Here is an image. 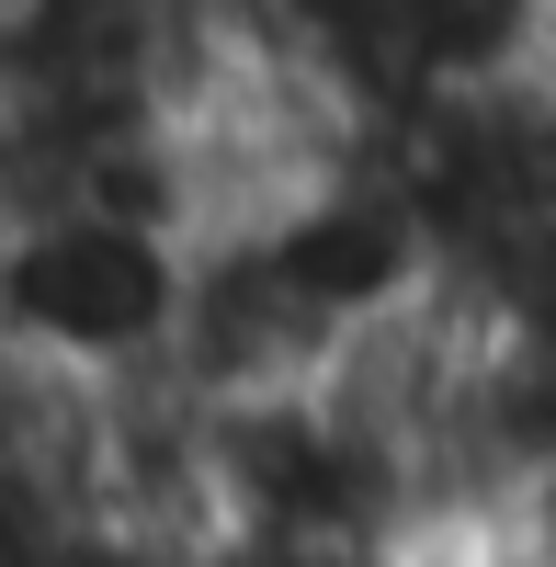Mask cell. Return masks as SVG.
Returning a JSON list of instances; mask_svg holds the SVG:
<instances>
[{"label": "cell", "instance_id": "6da1fadb", "mask_svg": "<svg viewBox=\"0 0 556 567\" xmlns=\"http://www.w3.org/2000/svg\"><path fill=\"white\" fill-rule=\"evenodd\" d=\"M194 227L148 194H58L0 216V363L69 398L182 386Z\"/></svg>", "mask_w": 556, "mask_h": 567}, {"label": "cell", "instance_id": "7a4b0ae2", "mask_svg": "<svg viewBox=\"0 0 556 567\" xmlns=\"http://www.w3.org/2000/svg\"><path fill=\"white\" fill-rule=\"evenodd\" d=\"M454 545H477L488 567H556V432L500 477V499H488V523L477 534H454Z\"/></svg>", "mask_w": 556, "mask_h": 567}, {"label": "cell", "instance_id": "3957f363", "mask_svg": "<svg viewBox=\"0 0 556 567\" xmlns=\"http://www.w3.org/2000/svg\"><path fill=\"white\" fill-rule=\"evenodd\" d=\"M545 23H556V0H545Z\"/></svg>", "mask_w": 556, "mask_h": 567}]
</instances>
